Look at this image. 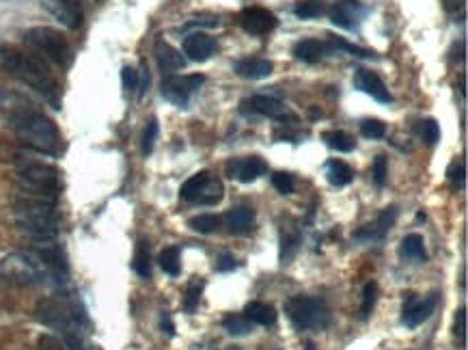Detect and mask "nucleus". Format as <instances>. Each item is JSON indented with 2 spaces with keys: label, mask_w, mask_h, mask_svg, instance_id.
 Here are the masks:
<instances>
[{
  "label": "nucleus",
  "mask_w": 468,
  "mask_h": 350,
  "mask_svg": "<svg viewBox=\"0 0 468 350\" xmlns=\"http://www.w3.org/2000/svg\"><path fill=\"white\" fill-rule=\"evenodd\" d=\"M376 300H378V283L376 281H367L365 288H363V300H361V311L359 318L361 320H367L376 307Z\"/></svg>",
  "instance_id": "obj_32"
},
{
  "label": "nucleus",
  "mask_w": 468,
  "mask_h": 350,
  "mask_svg": "<svg viewBox=\"0 0 468 350\" xmlns=\"http://www.w3.org/2000/svg\"><path fill=\"white\" fill-rule=\"evenodd\" d=\"M274 65L272 61L262 59V56H253V59H242L233 65V72L246 81H262V78H268L272 74Z\"/></svg>",
  "instance_id": "obj_19"
},
{
  "label": "nucleus",
  "mask_w": 468,
  "mask_h": 350,
  "mask_svg": "<svg viewBox=\"0 0 468 350\" xmlns=\"http://www.w3.org/2000/svg\"><path fill=\"white\" fill-rule=\"evenodd\" d=\"M272 186L279 190L281 195H292L294 193V175H289L285 171H279L272 175Z\"/></svg>",
  "instance_id": "obj_37"
},
{
  "label": "nucleus",
  "mask_w": 468,
  "mask_h": 350,
  "mask_svg": "<svg viewBox=\"0 0 468 350\" xmlns=\"http://www.w3.org/2000/svg\"><path fill=\"white\" fill-rule=\"evenodd\" d=\"M39 346H41V350H63L61 342L56 338H52V336H43L39 340Z\"/></svg>",
  "instance_id": "obj_46"
},
{
  "label": "nucleus",
  "mask_w": 468,
  "mask_h": 350,
  "mask_svg": "<svg viewBox=\"0 0 468 350\" xmlns=\"http://www.w3.org/2000/svg\"><path fill=\"white\" fill-rule=\"evenodd\" d=\"M136 275L142 279L151 277V258H149V245L145 240H138L136 245V253H134V262H132Z\"/></svg>",
  "instance_id": "obj_28"
},
{
  "label": "nucleus",
  "mask_w": 468,
  "mask_h": 350,
  "mask_svg": "<svg viewBox=\"0 0 468 350\" xmlns=\"http://www.w3.org/2000/svg\"><path fill=\"white\" fill-rule=\"evenodd\" d=\"M237 266V262H235V258L231 256V253H220L218 256V260H216V270L218 273H229V270H233Z\"/></svg>",
  "instance_id": "obj_44"
},
{
  "label": "nucleus",
  "mask_w": 468,
  "mask_h": 350,
  "mask_svg": "<svg viewBox=\"0 0 468 350\" xmlns=\"http://www.w3.org/2000/svg\"><path fill=\"white\" fill-rule=\"evenodd\" d=\"M321 138H324V143L330 150L343 152V154L354 150V138L343 130H326L324 134H321Z\"/></svg>",
  "instance_id": "obj_30"
},
{
  "label": "nucleus",
  "mask_w": 468,
  "mask_h": 350,
  "mask_svg": "<svg viewBox=\"0 0 468 350\" xmlns=\"http://www.w3.org/2000/svg\"><path fill=\"white\" fill-rule=\"evenodd\" d=\"M306 350H315V346L313 344H306Z\"/></svg>",
  "instance_id": "obj_50"
},
{
  "label": "nucleus",
  "mask_w": 468,
  "mask_h": 350,
  "mask_svg": "<svg viewBox=\"0 0 468 350\" xmlns=\"http://www.w3.org/2000/svg\"><path fill=\"white\" fill-rule=\"evenodd\" d=\"M188 225L199 234H212L222 225V218L216 214H199L195 218H190Z\"/></svg>",
  "instance_id": "obj_34"
},
{
  "label": "nucleus",
  "mask_w": 468,
  "mask_h": 350,
  "mask_svg": "<svg viewBox=\"0 0 468 350\" xmlns=\"http://www.w3.org/2000/svg\"><path fill=\"white\" fill-rule=\"evenodd\" d=\"M294 56L304 63H317L326 54L332 52V48L328 41H319V39H302L294 45Z\"/></svg>",
  "instance_id": "obj_20"
},
{
  "label": "nucleus",
  "mask_w": 468,
  "mask_h": 350,
  "mask_svg": "<svg viewBox=\"0 0 468 350\" xmlns=\"http://www.w3.org/2000/svg\"><path fill=\"white\" fill-rule=\"evenodd\" d=\"M397 208L395 205H391V208H384L374 223H367V225H363L357 234H354V238L357 240H382V238L389 234V229L395 225L397 220Z\"/></svg>",
  "instance_id": "obj_15"
},
{
  "label": "nucleus",
  "mask_w": 468,
  "mask_h": 350,
  "mask_svg": "<svg viewBox=\"0 0 468 350\" xmlns=\"http://www.w3.org/2000/svg\"><path fill=\"white\" fill-rule=\"evenodd\" d=\"M447 180L451 184V188H462L464 186V180H466V169H464V163H451L449 169H447Z\"/></svg>",
  "instance_id": "obj_38"
},
{
  "label": "nucleus",
  "mask_w": 468,
  "mask_h": 350,
  "mask_svg": "<svg viewBox=\"0 0 468 350\" xmlns=\"http://www.w3.org/2000/svg\"><path fill=\"white\" fill-rule=\"evenodd\" d=\"M386 178H389V165H386V156H378L374 163V180L378 186L386 184Z\"/></svg>",
  "instance_id": "obj_42"
},
{
  "label": "nucleus",
  "mask_w": 468,
  "mask_h": 350,
  "mask_svg": "<svg viewBox=\"0 0 468 350\" xmlns=\"http://www.w3.org/2000/svg\"><path fill=\"white\" fill-rule=\"evenodd\" d=\"M0 70L39 93L54 110L61 108V87L43 59L26 54L13 45H0Z\"/></svg>",
  "instance_id": "obj_2"
},
{
  "label": "nucleus",
  "mask_w": 468,
  "mask_h": 350,
  "mask_svg": "<svg viewBox=\"0 0 468 350\" xmlns=\"http://www.w3.org/2000/svg\"><path fill=\"white\" fill-rule=\"evenodd\" d=\"M285 313L300 331L324 329L330 322V309L326 307L324 300L313 296H292L285 303Z\"/></svg>",
  "instance_id": "obj_7"
},
{
  "label": "nucleus",
  "mask_w": 468,
  "mask_h": 350,
  "mask_svg": "<svg viewBox=\"0 0 468 350\" xmlns=\"http://www.w3.org/2000/svg\"><path fill=\"white\" fill-rule=\"evenodd\" d=\"M399 256L406 258V260H414V262H425L427 260V251H425L423 236L421 234H408L401 240Z\"/></svg>",
  "instance_id": "obj_23"
},
{
  "label": "nucleus",
  "mask_w": 468,
  "mask_h": 350,
  "mask_svg": "<svg viewBox=\"0 0 468 350\" xmlns=\"http://www.w3.org/2000/svg\"><path fill=\"white\" fill-rule=\"evenodd\" d=\"M121 85H123V89L130 93V91H134V89H138V72L134 70V68H130V65H125L123 70H121Z\"/></svg>",
  "instance_id": "obj_41"
},
{
  "label": "nucleus",
  "mask_w": 468,
  "mask_h": 350,
  "mask_svg": "<svg viewBox=\"0 0 468 350\" xmlns=\"http://www.w3.org/2000/svg\"><path fill=\"white\" fill-rule=\"evenodd\" d=\"M13 214L20 231H24L33 243L41 245V243L56 240L61 218H58L54 201L22 197L13 203Z\"/></svg>",
  "instance_id": "obj_3"
},
{
  "label": "nucleus",
  "mask_w": 468,
  "mask_h": 350,
  "mask_svg": "<svg viewBox=\"0 0 468 350\" xmlns=\"http://www.w3.org/2000/svg\"><path fill=\"white\" fill-rule=\"evenodd\" d=\"M156 138H158V121L156 119H149L147 125H145V132H142V154L145 156L151 154Z\"/></svg>",
  "instance_id": "obj_39"
},
{
  "label": "nucleus",
  "mask_w": 468,
  "mask_h": 350,
  "mask_svg": "<svg viewBox=\"0 0 468 350\" xmlns=\"http://www.w3.org/2000/svg\"><path fill=\"white\" fill-rule=\"evenodd\" d=\"M205 83L203 74H190V76H167L162 81V98L169 100L171 104L186 108L190 102V95L199 91L201 85Z\"/></svg>",
  "instance_id": "obj_9"
},
{
  "label": "nucleus",
  "mask_w": 468,
  "mask_h": 350,
  "mask_svg": "<svg viewBox=\"0 0 468 350\" xmlns=\"http://www.w3.org/2000/svg\"><path fill=\"white\" fill-rule=\"evenodd\" d=\"M160 327H162V331L167 333V336H175V325H173V320H171V316H169V313L162 316V320H160Z\"/></svg>",
  "instance_id": "obj_48"
},
{
  "label": "nucleus",
  "mask_w": 468,
  "mask_h": 350,
  "mask_svg": "<svg viewBox=\"0 0 468 350\" xmlns=\"http://www.w3.org/2000/svg\"><path fill=\"white\" fill-rule=\"evenodd\" d=\"M268 171V165L259 156H246V158H233L227 163V175L231 180L242 184H251Z\"/></svg>",
  "instance_id": "obj_12"
},
{
  "label": "nucleus",
  "mask_w": 468,
  "mask_h": 350,
  "mask_svg": "<svg viewBox=\"0 0 468 350\" xmlns=\"http://www.w3.org/2000/svg\"><path fill=\"white\" fill-rule=\"evenodd\" d=\"M182 48H184V54L190 59V61H195V63H203V61H207V59H212V54L216 52V41L209 37V35H205V33H190L186 39H184V43H182Z\"/></svg>",
  "instance_id": "obj_17"
},
{
  "label": "nucleus",
  "mask_w": 468,
  "mask_h": 350,
  "mask_svg": "<svg viewBox=\"0 0 468 350\" xmlns=\"http://www.w3.org/2000/svg\"><path fill=\"white\" fill-rule=\"evenodd\" d=\"M328 43H330V48H332V52H334V50H345V52H350L352 56H359V59H374V56H376L374 50H367V48L354 45V43H350V41H345V39H341V37H328Z\"/></svg>",
  "instance_id": "obj_33"
},
{
  "label": "nucleus",
  "mask_w": 468,
  "mask_h": 350,
  "mask_svg": "<svg viewBox=\"0 0 468 350\" xmlns=\"http://www.w3.org/2000/svg\"><path fill=\"white\" fill-rule=\"evenodd\" d=\"M436 305H438V294H429L425 298H416L414 294H410L406 298V303H403L401 322L408 329H416L418 325H423L434 313Z\"/></svg>",
  "instance_id": "obj_11"
},
{
  "label": "nucleus",
  "mask_w": 468,
  "mask_h": 350,
  "mask_svg": "<svg viewBox=\"0 0 468 350\" xmlns=\"http://www.w3.org/2000/svg\"><path fill=\"white\" fill-rule=\"evenodd\" d=\"M24 43L33 52H37L39 59L54 63L61 70H67L72 65V45L65 39V35L56 28H50V26L28 28L24 33Z\"/></svg>",
  "instance_id": "obj_6"
},
{
  "label": "nucleus",
  "mask_w": 468,
  "mask_h": 350,
  "mask_svg": "<svg viewBox=\"0 0 468 350\" xmlns=\"http://www.w3.org/2000/svg\"><path fill=\"white\" fill-rule=\"evenodd\" d=\"M18 182L20 188L28 197H37L45 201L58 199L61 193V171L54 165L26 161L24 156L18 158Z\"/></svg>",
  "instance_id": "obj_4"
},
{
  "label": "nucleus",
  "mask_w": 468,
  "mask_h": 350,
  "mask_svg": "<svg viewBox=\"0 0 468 350\" xmlns=\"http://www.w3.org/2000/svg\"><path fill=\"white\" fill-rule=\"evenodd\" d=\"M251 113L255 115H264V117H272V119H285V106L272 98V95H253V98L246 102Z\"/></svg>",
  "instance_id": "obj_21"
},
{
  "label": "nucleus",
  "mask_w": 468,
  "mask_h": 350,
  "mask_svg": "<svg viewBox=\"0 0 468 350\" xmlns=\"http://www.w3.org/2000/svg\"><path fill=\"white\" fill-rule=\"evenodd\" d=\"M180 197L188 203H201V205H216L224 197V186L216 175L201 171L186 180L180 188Z\"/></svg>",
  "instance_id": "obj_8"
},
{
  "label": "nucleus",
  "mask_w": 468,
  "mask_h": 350,
  "mask_svg": "<svg viewBox=\"0 0 468 350\" xmlns=\"http://www.w3.org/2000/svg\"><path fill=\"white\" fill-rule=\"evenodd\" d=\"M244 316L248 318V320L253 325H264V327H270L277 322V311H274L272 305L268 303H262V300H255V303H248L246 309H244Z\"/></svg>",
  "instance_id": "obj_24"
},
{
  "label": "nucleus",
  "mask_w": 468,
  "mask_h": 350,
  "mask_svg": "<svg viewBox=\"0 0 468 350\" xmlns=\"http://www.w3.org/2000/svg\"><path fill=\"white\" fill-rule=\"evenodd\" d=\"M0 108L5 110L11 130L18 134L28 150L45 156H58L63 150V138L56 123L45 117L28 100L18 93H0Z\"/></svg>",
  "instance_id": "obj_1"
},
{
  "label": "nucleus",
  "mask_w": 468,
  "mask_h": 350,
  "mask_svg": "<svg viewBox=\"0 0 468 350\" xmlns=\"http://www.w3.org/2000/svg\"><path fill=\"white\" fill-rule=\"evenodd\" d=\"M222 223H224V227H227L235 236L251 234L255 229V210L244 208V205H240V208H231L227 214L222 216Z\"/></svg>",
  "instance_id": "obj_18"
},
{
  "label": "nucleus",
  "mask_w": 468,
  "mask_h": 350,
  "mask_svg": "<svg viewBox=\"0 0 468 350\" xmlns=\"http://www.w3.org/2000/svg\"><path fill=\"white\" fill-rule=\"evenodd\" d=\"M158 264H160V268H162L167 275H171V277H177V275H180V270H182V258H180V249H177V247H167V249H164L162 253H160Z\"/></svg>",
  "instance_id": "obj_29"
},
{
  "label": "nucleus",
  "mask_w": 468,
  "mask_h": 350,
  "mask_svg": "<svg viewBox=\"0 0 468 350\" xmlns=\"http://www.w3.org/2000/svg\"><path fill=\"white\" fill-rule=\"evenodd\" d=\"M451 3H456V5L460 7V5L464 3V0H447V7H451Z\"/></svg>",
  "instance_id": "obj_49"
},
{
  "label": "nucleus",
  "mask_w": 468,
  "mask_h": 350,
  "mask_svg": "<svg viewBox=\"0 0 468 350\" xmlns=\"http://www.w3.org/2000/svg\"><path fill=\"white\" fill-rule=\"evenodd\" d=\"M186 26H205V28H214V26H218V15H212V13L195 15V18H190V20L186 22Z\"/></svg>",
  "instance_id": "obj_43"
},
{
  "label": "nucleus",
  "mask_w": 468,
  "mask_h": 350,
  "mask_svg": "<svg viewBox=\"0 0 468 350\" xmlns=\"http://www.w3.org/2000/svg\"><path fill=\"white\" fill-rule=\"evenodd\" d=\"M354 87H357L359 91L371 95L376 102L380 104H389L393 102V95L389 93V89H386V85L382 83V78L374 72H369V70H357L354 72Z\"/></svg>",
  "instance_id": "obj_14"
},
{
  "label": "nucleus",
  "mask_w": 468,
  "mask_h": 350,
  "mask_svg": "<svg viewBox=\"0 0 468 350\" xmlns=\"http://www.w3.org/2000/svg\"><path fill=\"white\" fill-rule=\"evenodd\" d=\"M326 178L332 186H348L354 180V169L343 161H328L326 163Z\"/></svg>",
  "instance_id": "obj_26"
},
{
  "label": "nucleus",
  "mask_w": 468,
  "mask_h": 350,
  "mask_svg": "<svg viewBox=\"0 0 468 350\" xmlns=\"http://www.w3.org/2000/svg\"><path fill=\"white\" fill-rule=\"evenodd\" d=\"M240 26L248 35H268L277 28L279 20L272 11L264 7H246L240 13Z\"/></svg>",
  "instance_id": "obj_10"
},
{
  "label": "nucleus",
  "mask_w": 468,
  "mask_h": 350,
  "mask_svg": "<svg viewBox=\"0 0 468 350\" xmlns=\"http://www.w3.org/2000/svg\"><path fill=\"white\" fill-rule=\"evenodd\" d=\"M298 245H300V236H298V229L292 227V225H283L281 227V264H289L292 262V258L296 256L298 251Z\"/></svg>",
  "instance_id": "obj_25"
},
{
  "label": "nucleus",
  "mask_w": 468,
  "mask_h": 350,
  "mask_svg": "<svg viewBox=\"0 0 468 350\" xmlns=\"http://www.w3.org/2000/svg\"><path fill=\"white\" fill-rule=\"evenodd\" d=\"M421 132L429 145H434V143H438V138H440V125L436 123V119H425V121H421Z\"/></svg>",
  "instance_id": "obj_40"
},
{
  "label": "nucleus",
  "mask_w": 468,
  "mask_h": 350,
  "mask_svg": "<svg viewBox=\"0 0 468 350\" xmlns=\"http://www.w3.org/2000/svg\"><path fill=\"white\" fill-rule=\"evenodd\" d=\"M43 7L67 28H78L85 20L83 0H43Z\"/></svg>",
  "instance_id": "obj_13"
},
{
  "label": "nucleus",
  "mask_w": 468,
  "mask_h": 350,
  "mask_svg": "<svg viewBox=\"0 0 468 350\" xmlns=\"http://www.w3.org/2000/svg\"><path fill=\"white\" fill-rule=\"evenodd\" d=\"M153 54H156V63L162 74L173 76L175 72L184 70L186 65V59L180 50H175L171 43H167L164 39H158L153 45Z\"/></svg>",
  "instance_id": "obj_16"
},
{
  "label": "nucleus",
  "mask_w": 468,
  "mask_h": 350,
  "mask_svg": "<svg viewBox=\"0 0 468 350\" xmlns=\"http://www.w3.org/2000/svg\"><path fill=\"white\" fill-rule=\"evenodd\" d=\"M0 279L9 285L30 288V285L45 283L50 279V273H47V268L35 253L15 251L0 260Z\"/></svg>",
  "instance_id": "obj_5"
},
{
  "label": "nucleus",
  "mask_w": 468,
  "mask_h": 350,
  "mask_svg": "<svg viewBox=\"0 0 468 350\" xmlns=\"http://www.w3.org/2000/svg\"><path fill=\"white\" fill-rule=\"evenodd\" d=\"M147 87H149V70L142 65V70H140V89H138L140 98L145 95V91H147Z\"/></svg>",
  "instance_id": "obj_47"
},
{
  "label": "nucleus",
  "mask_w": 468,
  "mask_h": 350,
  "mask_svg": "<svg viewBox=\"0 0 468 350\" xmlns=\"http://www.w3.org/2000/svg\"><path fill=\"white\" fill-rule=\"evenodd\" d=\"M359 15H361V9L354 3H337L330 9V22L334 26L345 28V30H354V28H357Z\"/></svg>",
  "instance_id": "obj_22"
},
{
  "label": "nucleus",
  "mask_w": 468,
  "mask_h": 350,
  "mask_svg": "<svg viewBox=\"0 0 468 350\" xmlns=\"http://www.w3.org/2000/svg\"><path fill=\"white\" fill-rule=\"evenodd\" d=\"M203 288H205V281H203L201 277H192V279H190L188 288H186V298H184V309H186L188 313H195V309L199 307Z\"/></svg>",
  "instance_id": "obj_31"
},
{
  "label": "nucleus",
  "mask_w": 468,
  "mask_h": 350,
  "mask_svg": "<svg viewBox=\"0 0 468 350\" xmlns=\"http://www.w3.org/2000/svg\"><path fill=\"white\" fill-rule=\"evenodd\" d=\"M456 338L464 344V340H466V309L464 307H460L458 311H456Z\"/></svg>",
  "instance_id": "obj_45"
},
{
  "label": "nucleus",
  "mask_w": 468,
  "mask_h": 350,
  "mask_svg": "<svg viewBox=\"0 0 468 350\" xmlns=\"http://www.w3.org/2000/svg\"><path fill=\"white\" fill-rule=\"evenodd\" d=\"M361 134L365 138H371V141L384 138V134H386V123L380 121V119H365L361 123Z\"/></svg>",
  "instance_id": "obj_36"
},
{
  "label": "nucleus",
  "mask_w": 468,
  "mask_h": 350,
  "mask_svg": "<svg viewBox=\"0 0 468 350\" xmlns=\"http://www.w3.org/2000/svg\"><path fill=\"white\" fill-rule=\"evenodd\" d=\"M294 13L300 20H311V18H317V15L324 13V7H321L319 0H302V3H298L294 7Z\"/></svg>",
  "instance_id": "obj_35"
},
{
  "label": "nucleus",
  "mask_w": 468,
  "mask_h": 350,
  "mask_svg": "<svg viewBox=\"0 0 468 350\" xmlns=\"http://www.w3.org/2000/svg\"><path fill=\"white\" fill-rule=\"evenodd\" d=\"M222 327L227 333H231V336H248V333L255 331V325L248 320L246 316H237V313H229L222 318Z\"/></svg>",
  "instance_id": "obj_27"
}]
</instances>
